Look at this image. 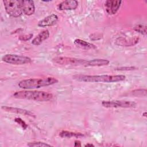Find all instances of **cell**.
<instances>
[{
  "instance_id": "cell-1",
  "label": "cell",
  "mask_w": 147,
  "mask_h": 147,
  "mask_svg": "<svg viewBox=\"0 0 147 147\" xmlns=\"http://www.w3.org/2000/svg\"><path fill=\"white\" fill-rule=\"evenodd\" d=\"M125 78H126V76L123 75H76L73 76V79L78 81L84 82H92V83L119 82L124 80Z\"/></svg>"
},
{
  "instance_id": "cell-2",
  "label": "cell",
  "mask_w": 147,
  "mask_h": 147,
  "mask_svg": "<svg viewBox=\"0 0 147 147\" xmlns=\"http://www.w3.org/2000/svg\"><path fill=\"white\" fill-rule=\"evenodd\" d=\"M13 96L17 99H22L38 102H48L52 100L53 95L47 92L36 90H22L16 91Z\"/></svg>"
},
{
  "instance_id": "cell-3",
  "label": "cell",
  "mask_w": 147,
  "mask_h": 147,
  "mask_svg": "<svg viewBox=\"0 0 147 147\" xmlns=\"http://www.w3.org/2000/svg\"><path fill=\"white\" fill-rule=\"evenodd\" d=\"M58 82V80L53 77L42 78H30L24 79L18 83L19 87L23 89L39 88L42 87L51 86Z\"/></svg>"
},
{
  "instance_id": "cell-4",
  "label": "cell",
  "mask_w": 147,
  "mask_h": 147,
  "mask_svg": "<svg viewBox=\"0 0 147 147\" xmlns=\"http://www.w3.org/2000/svg\"><path fill=\"white\" fill-rule=\"evenodd\" d=\"M3 3L6 13L13 17H18L23 13L21 7V1L3 0Z\"/></svg>"
},
{
  "instance_id": "cell-5",
  "label": "cell",
  "mask_w": 147,
  "mask_h": 147,
  "mask_svg": "<svg viewBox=\"0 0 147 147\" xmlns=\"http://www.w3.org/2000/svg\"><path fill=\"white\" fill-rule=\"evenodd\" d=\"M2 60L6 63L14 65H22L32 62V59L27 56L14 54H6L2 57Z\"/></svg>"
},
{
  "instance_id": "cell-6",
  "label": "cell",
  "mask_w": 147,
  "mask_h": 147,
  "mask_svg": "<svg viewBox=\"0 0 147 147\" xmlns=\"http://www.w3.org/2000/svg\"><path fill=\"white\" fill-rule=\"evenodd\" d=\"M54 63L62 65H84L85 66L87 60L75 57H56L53 59Z\"/></svg>"
},
{
  "instance_id": "cell-7",
  "label": "cell",
  "mask_w": 147,
  "mask_h": 147,
  "mask_svg": "<svg viewBox=\"0 0 147 147\" xmlns=\"http://www.w3.org/2000/svg\"><path fill=\"white\" fill-rule=\"evenodd\" d=\"M102 105L106 108H131L136 106V103L133 101L127 100H103Z\"/></svg>"
},
{
  "instance_id": "cell-8",
  "label": "cell",
  "mask_w": 147,
  "mask_h": 147,
  "mask_svg": "<svg viewBox=\"0 0 147 147\" xmlns=\"http://www.w3.org/2000/svg\"><path fill=\"white\" fill-rule=\"evenodd\" d=\"M121 1L119 0H107L105 3V7L107 13L109 15L116 14L120 7Z\"/></svg>"
},
{
  "instance_id": "cell-9",
  "label": "cell",
  "mask_w": 147,
  "mask_h": 147,
  "mask_svg": "<svg viewBox=\"0 0 147 147\" xmlns=\"http://www.w3.org/2000/svg\"><path fill=\"white\" fill-rule=\"evenodd\" d=\"M58 18V16L56 14H52L40 20L38 22L37 25L39 27L42 28L52 26L57 23Z\"/></svg>"
},
{
  "instance_id": "cell-10",
  "label": "cell",
  "mask_w": 147,
  "mask_h": 147,
  "mask_svg": "<svg viewBox=\"0 0 147 147\" xmlns=\"http://www.w3.org/2000/svg\"><path fill=\"white\" fill-rule=\"evenodd\" d=\"M21 7L23 13L26 16H31L34 13L35 7L33 1H21Z\"/></svg>"
},
{
  "instance_id": "cell-11",
  "label": "cell",
  "mask_w": 147,
  "mask_h": 147,
  "mask_svg": "<svg viewBox=\"0 0 147 147\" xmlns=\"http://www.w3.org/2000/svg\"><path fill=\"white\" fill-rule=\"evenodd\" d=\"M78 6V2L75 0H67L60 3L58 5L59 10H75Z\"/></svg>"
},
{
  "instance_id": "cell-12",
  "label": "cell",
  "mask_w": 147,
  "mask_h": 147,
  "mask_svg": "<svg viewBox=\"0 0 147 147\" xmlns=\"http://www.w3.org/2000/svg\"><path fill=\"white\" fill-rule=\"evenodd\" d=\"M1 109L7 112H10V113H16V114H22L24 115H27V116H30V117H35L34 115L30 112L29 110L20 109V108H17V107H9V106H2L1 107Z\"/></svg>"
},
{
  "instance_id": "cell-13",
  "label": "cell",
  "mask_w": 147,
  "mask_h": 147,
  "mask_svg": "<svg viewBox=\"0 0 147 147\" xmlns=\"http://www.w3.org/2000/svg\"><path fill=\"white\" fill-rule=\"evenodd\" d=\"M49 32L48 30H44L38 33L32 41V44L34 45H39L42 42L47 40L49 37Z\"/></svg>"
},
{
  "instance_id": "cell-14",
  "label": "cell",
  "mask_w": 147,
  "mask_h": 147,
  "mask_svg": "<svg viewBox=\"0 0 147 147\" xmlns=\"http://www.w3.org/2000/svg\"><path fill=\"white\" fill-rule=\"evenodd\" d=\"M138 40L139 38L138 37L131 38L129 40L123 38H118L116 40V43L117 44L122 47H129L136 45L138 42Z\"/></svg>"
},
{
  "instance_id": "cell-15",
  "label": "cell",
  "mask_w": 147,
  "mask_h": 147,
  "mask_svg": "<svg viewBox=\"0 0 147 147\" xmlns=\"http://www.w3.org/2000/svg\"><path fill=\"white\" fill-rule=\"evenodd\" d=\"M110 63V61L107 59H95L90 60H87L85 67H99L107 65Z\"/></svg>"
},
{
  "instance_id": "cell-16",
  "label": "cell",
  "mask_w": 147,
  "mask_h": 147,
  "mask_svg": "<svg viewBox=\"0 0 147 147\" xmlns=\"http://www.w3.org/2000/svg\"><path fill=\"white\" fill-rule=\"evenodd\" d=\"M74 44L78 47L84 49H94L96 48L95 45L81 39L78 38L75 40Z\"/></svg>"
},
{
  "instance_id": "cell-17",
  "label": "cell",
  "mask_w": 147,
  "mask_h": 147,
  "mask_svg": "<svg viewBox=\"0 0 147 147\" xmlns=\"http://www.w3.org/2000/svg\"><path fill=\"white\" fill-rule=\"evenodd\" d=\"M59 136L62 138H70L72 137L80 138L84 136V135L81 133H76V132L66 131V130L61 131L59 133Z\"/></svg>"
},
{
  "instance_id": "cell-18",
  "label": "cell",
  "mask_w": 147,
  "mask_h": 147,
  "mask_svg": "<svg viewBox=\"0 0 147 147\" xmlns=\"http://www.w3.org/2000/svg\"><path fill=\"white\" fill-rule=\"evenodd\" d=\"M133 29L138 32L139 33H141L143 35H146V26L142 24H138L136 25L134 28Z\"/></svg>"
},
{
  "instance_id": "cell-19",
  "label": "cell",
  "mask_w": 147,
  "mask_h": 147,
  "mask_svg": "<svg viewBox=\"0 0 147 147\" xmlns=\"http://www.w3.org/2000/svg\"><path fill=\"white\" fill-rule=\"evenodd\" d=\"M28 146H40V147H43V146H51V145L48 144L47 143L43 142H40V141H34V142H29L27 144Z\"/></svg>"
},
{
  "instance_id": "cell-20",
  "label": "cell",
  "mask_w": 147,
  "mask_h": 147,
  "mask_svg": "<svg viewBox=\"0 0 147 147\" xmlns=\"http://www.w3.org/2000/svg\"><path fill=\"white\" fill-rule=\"evenodd\" d=\"M132 94L134 96H146V90L145 89H138L132 91Z\"/></svg>"
},
{
  "instance_id": "cell-21",
  "label": "cell",
  "mask_w": 147,
  "mask_h": 147,
  "mask_svg": "<svg viewBox=\"0 0 147 147\" xmlns=\"http://www.w3.org/2000/svg\"><path fill=\"white\" fill-rule=\"evenodd\" d=\"M15 122L18 123V125H20L24 129H26L28 127V125L27 124L20 118H16L14 119Z\"/></svg>"
},
{
  "instance_id": "cell-22",
  "label": "cell",
  "mask_w": 147,
  "mask_h": 147,
  "mask_svg": "<svg viewBox=\"0 0 147 147\" xmlns=\"http://www.w3.org/2000/svg\"><path fill=\"white\" fill-rule=\"evenodd\" d=\"M33 37V34L30 33L28 34H23L19 37V40L23 41H26L30 40Z\"/></svg>"
},
{
  "instance_id": "cell-23",
  "label": "cell",
  "mask_w": 147,
  "mask_h": 147,
  "mask_svg": "<svg viewBox=\"0 0 147 147\" xmlns=\"http://www.w3.org/2000/svg\"><path fill=\"white\" fill-rule=\"evenodd\" d=\"M135 68L133 67H121L119 68L118 69V70H133Z\"/></svg>"
},
{
  "instance_id": "cell-24",
  "label": "cell",
  "mask_w": 147,
  "mask_h": 147,
  "mask_svg": "<svg viewBox=\"0 0 147 147\" xmlns=\"http://www.w3.org/2000/svg\"><path fill=\"white\" fill-rule=\"evenodd\" d=\"M74 146H81V142L79 141H75L74 142Z\"/></svg>"
},
{
  "instance_id": "cell-25",
  "label": "cell",
  "mask_w": 147,
  "mask_h": 147,
  "mask_svg": "<svg viewBox=\"0 0 147 147\" xmlns=\"http://www.w3.org/2000/svg\"><path fill=\"white\" fill-rule=\"evenodd\" d=\"M94 145L92 144H87L85 145V146H94Z\"/></svg>"
},
{
  "instance_id": "cell-26",
  "label": "cell",
  "mask_w": 147,
  "mask_h": 147,
  "mask_svg": "<svg viewBox=\"0 0 147 147\" xmlns=\"http://www.w3.org/2000/svg\"><path fill=\"white\" fill-rule=\"evenodd\" d=\"M142 115L144 116V117H146V112H145V113H144L143 114H142Z\"/></svg>"
}]
</instances>
